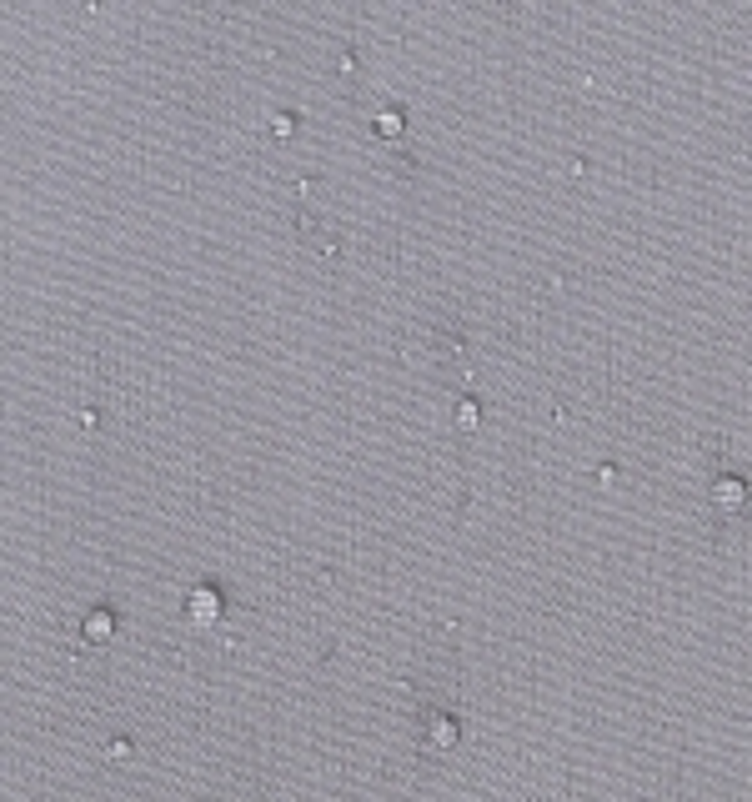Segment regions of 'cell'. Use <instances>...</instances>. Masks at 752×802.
Wrapping results in <instances>:
<instances>
[{"label":"cell","mask_w":752,"mask_h":802,"mask_svg":"<svg viewBox=\"0 0 752 802\" xmlns=\"http://www.w3.org/2000/svg\"><path fill=\"white\" fill-rule=\"evenodd\" d=\"M216 617H221L216 592H196V597H191V622H216Z\"/></svg>","instance_id":"1"},{"label":"cell","mask_w":752,"mask_h":802,"mask_svg":"<svg viewBox=\"0 0 752 802\" xmlns=\"http://www.w3.org/2000/svg\"><path fill=\"white\" fill-rule=\"evenodd\" d=\"M427 742H432V747H452V742H457L452 717H437V722H432V732H427Z\"/></svg>","instance_id":"2"}]
</instances>
